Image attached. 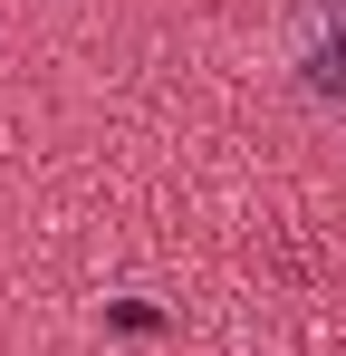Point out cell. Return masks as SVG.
Here are the masks:
<instances>
[{
	"mask_svg": "<svg viewBox=\"0 0 346 356\" xmlns=\"http://www.w3.org/2000/svg\"><path fill=\"white\" fill-rule=\"evenodd\" d=\"M279 49L298 67V87L318 106H337L346 97V0H288L279 10Z\"/></svg>",
	"mask_w": 346,
	"mask_h": 356,
	"instance_id": "obj_1",
	"label": "cell"
}]
</instances>
